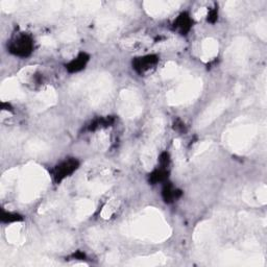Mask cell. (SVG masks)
Segmentation results:
<instances>
[{
  "label": "cell",
  "mask_w": 267,
  "mask_h": 267,
  "mask_svg": "<svg viewBox=\"0 0 267 267\" xmlns=\"http://www.w3.org/2000/svg\"><path fill=\"white\" fill-rule=\"evenodd\" d=\"M165 224H163L159 215L147 214L145 216H139V218L134 222L132 228H135L138 236L141 238L147 239H162L166 236Z\"/></svg>",
  "instance_id": "6da1fadb"
},
{
  "label": "cell",
  "mask_w": 267,
  "mask_h": 267,
  "mask_svg": "<svg viewBox=\"0 0 267 267\" xmlns=\"http://www.w3.org/2000/svg\"><path fill=\"white\" fill-rule=\"evenodd\" d=\"M199 86L201 83L194 81L183 83L174 91H171L169 99L174 105L189 101V99H193L199 93Z\"/></svg>",
  "instance_id": "7a4b0ae2"
},
{
  "label": "cell",
  "mask_w": 267,
  "mask_h": 267,
  "mask_svg": "<svg viewBox=\"0 0 267 267\" xmlns=\"http://www.w3.org/2000/svg\"><path fill=\"white\" fill-rule=\"evenodd\" d=\"M141 102L134 91H123L120 97V111L124 116L135 117L141 112Z\"/></svg>",
  "instance_id": "3957f363"
},
{
  "label": "cell",
  "mask_w": 267,
  "mask_h": 267,
  "mask_svg": "<svg viewBox=\"0 0 267 267\" xmlns=\"http://www.w3.org/2000/svg\"><path fill=\"white\" fill-rule=\"evenodd\" d=\"M33 40L27 35H20L11 43V51L20 56H26L32 52Z\"/></svg>",
  "instance_id": "277c9868"
},
{
  "label": "cell",
  "mask_w": 267,
  "mask_h": 267,
  "mask_svg": "<svg viewBox=\"0 0 267 267\" xmlns=\"http://www.w3.org/2000/svg\"><path fill=\"white\" fill-rule=\"evenodd\" d=\"M227 108V99H219L218 101H215L212 103L210 108L202 115L199 118V126H206L212 122L215 118Z\"/></svg>",
  "instance_id": "5b68a950"
},
{
  "label": "cell",
  "mask_w": 267,
  "mask_h": 267,
  "mask_svg": "<svg viewBox=\"0 0 267 267\" xmlns=\"http://www.w3.org/2000/svg\"><path fill=\"white\" fill-rule=\"evenodd\" d=\"M79 166V163L76 160H67L62 162L60 165H57L54 169V179L56 182H60L64 180L65 177L69 176L73 173L74 170H77Z\"/></svg>",
  "instance_id": "8992f818"
},
{
  "label": "cell",
  "mask_w": 267,
  "mask_h": 267,
  "mask_svg": "<svg viewBox=\"0 0 267 267\" xmlns=\"http://www.w3.org/2000/svg\"><path fill=\"white\" fill-rule=\"evenodd\" d=\"M246 52L247 50L245 49V43L242 41V39L234 42L232 47L230 48V58L233 64L242 65L245 60Z\"/></svg>",
  "instance_id": "52a82bcc"
},
{
  "label": "cell",
  "mask_w": 267,
  "mask_h": 267,
  "mask_svg": "<svg viewBox=\"0 0 267 267\" xmlns=\"http://www.w3.org/2000/svg\"><path fill=\"white\" fill-rule=\"evenodd\" d=\"M158 63V58L156 55H144L141 57H137V60L134 62V68L139 73H146L151 71Z\"/></svg>",
  "instance_id": "ba28073f"
},
{
  "label": "cell",
  "mask_w": 267,
  "mask_h": 267,
  "mask_svg": "<svg viewBox=\"0 0 267 267\" xmlns=\"http://www.w3.org/2000/svg\"><path fill=\"white\" fill-rule=\"evenodd\" d=\"M19 94H21V91L17 82H15L14 80H7L6 82H4L2 87V97L4 99L17 98Z\"/></svg>",
  "instance_id": "9c48e42d"
},
{
  "label": "cell",
  "mask_w": 267,
  "mask_h": 267,
  "mask_svg": "<svg viewBox=\"0 0 267 267\" xmlns=\"http://www.w3.org/2000/svg\"><path fill=\"white\" fill-rule=\"evenodd\" d=\"M218 52V44L213 39H207L202 45V56L205 61H210Z\"/></svg>",
  "instance_id": "30bf717a"
},
{
  "label": "cell",
  "mask_w": 267,
  "mask_h": 267,
  "mask_svg": "<svg viewBox=\"0 0 267 267\" xmlns=\"http://www.w3.org/2000/svg\"><path fill=\"white\" fill-rule=\"evenodd\" d=\"M89 62V55L87 53H81L67 65V70L70 72H79L85 68Z\"/></svg>",
  "instance_id": "8fae6325"
},
{
  "label": "cell",
  "mask_w": 267,
  "mask_h": 267,
  "mask_svg": "<svg viewBox=\"0 0 267 267\" xmlns=\"http://www.w3.org/2000/svg\"><path fill=\"white\" fill-rule=\"evenodd\" d=\"M148 11H150L153 15H163L167 13L171 8H169V6H171V3H148Z\"/></svg>",
  "instance_id": "7c38bea8"
},
{
  "label": "cell",
  "mask_w": 267,
  "mask_h": 267,
  "mask_svg": "<svg viewBox=\"0 0 267 267\" xmlns=\"http://www.w3.org/2000/svg\"><path fill=\"white\" fill-rule=\"evenodd\" d=\"M174 27L179 29L181 33H187L191 27V18L188 14H182L181 16L174 21Z\"/></svg>",
  "instance_id": "4fadbf2b"
},
{
  "label": "cell",
  "mask_w": 267,
  "mask_h": 267,
  "mask_svg": "<svg viewBox=\"0 0 267 267\" xmlns=\"http://www.w3.org/2000/svg\"><path fill=\"white\" fill-rule=\"evenodd\" d=\"M163 195H164L166 202H172L180 196L179 191L172 187H166L163 190Z\"/></svg>",
  "instance_id": "5bb4252c"
},
{
  "label": "cell",
  "mask_w": 267,
  "mask_h": 267,
  "mask_svg": "<svg viewBox=\"0 0 267 267\" xmlns=\"http://www.w3.org/2000/svg\"><path fill=\"white\" fill-rule=\"evenodd\" d=\"M166 179V171L164 169H160V170H156L153 175L151 176V180L154 183H158V182H163Z\"/></svg>",
  "instance_id": "9a60e30c"
},
{
  "label": "cell",
  "mask_w": 267,
  "mask_h": 267,
  "mask_svg": "<svg viewBox=\"0 0 267 267\" xmlns=\"http://www.w3.org/2000/svg\"><path fill=\"white\" fill-rule=\"evenodd\" d=\"M76 32H74V31H70V29H69V31H66V32H64L63 34H62V39L64 40V41H71V40H74V39H76Z\"/></svg>",
  "instance_id": "2e32d148"
}]
</instances>
